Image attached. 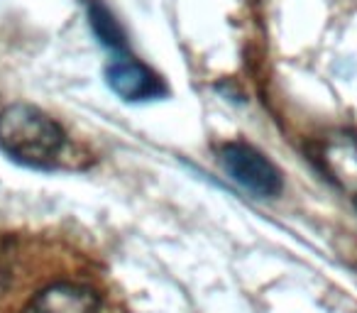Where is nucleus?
<instances>
[{
  "label": "nucleus",
  "instance_id": "f257e3e1",
  "mask_svg": "<svg viewBox=\"0 0 357 313\" xmlns=\"http://www.w3.org/2000/svg\"><path fill=\"white\" fill-rule=\"evenodd\" d=\"M103 313V293L89 272L64 274L54 269L40 272L35 279L17 274V264L0 254V313Z\"/></svg>",
  "mask_w": 357,
  "mask_h": 313
},
{
  "label": "nucleus",
  "instance_id": "f03ea898",
  "mask_svg": "<svg viewBox=\"0 0 357 313\" xmlns=\"http://www.w3.org/2000/svg\"><path fill=\"white\" fill-rule=\"evenodd\" d=\"M0 149L20 165L50 169L66 152V132L45 110L13 103L0 113Z\"/></svg>",
  "mask_w": 357,
  "mask_h": 313
},
{
  "label": "nucleus",
  "instance_id": "7ed1b4c3",
  "mask_svg": "<svg viewBox=\"0 0 357 313\" xmlns=\"http://www.w3.org/2000/svg\"><path fill=\"white\" fill-rule=\"evenodd\" d=\"M220 165L233 181L259 199H272L282 189V176L277 167L245 142H228L220 147Z\"/></svg>",
  "mask_w": 357,
  "mask_h": 313
},
{
  "label": "nucleus",
  "instance_id": "20e7f679",
  "mask_svg": "<svg viewBox=\"0 0 357 313\" xmlns=\"http://www.w3.org/2000/svg\"><path fill=\"white\" fill-rule=\"evenodd\" d=\"M105 81L125 100H152L164 93V84L152 69L130 56L113 59L105 66Z\"/></svg>",
  "mask_w": 357,
  "mask_h": 313
},
{
  "label": "nucleus",
  "instance_id": "39448f33",
  "mask_svg": "<svg viewBox=\"0 0 357 313\" xmlns=\"http://www.w3.org/2000/svg\"><path fill=\"white\" fill-rule=\"evenodd\" d=\"M323 169L357 199V135H337L321 149Z\"/></svg>",
  "mask_w": 357,
  "mask_h": 313
},
{
  "label": "nucleus",
  "instance_id": "423d86ee",
  "mask_svg": "<svg viewBox=\"0 0 357 313\" xmlns=\"http://www.w3.org/2000/svg\"><path fill=\"white\" fill-rule=\"evenodd\" d=\"M89 17H91V25H93L96 35L103 40V45L115 47V49H120V47L125 45L123 30H120V25L113 20V15H110L103 6H98V3H91Z\"/></svg>",
  "mask_w": 357,
  "mask_h": 313
},
{
  "label": "nucleus",
  "instance_id": "0eeeda50",
  "mask_svg": "<svg viewBox=\"0 0 357 313\" xmlns=\"http://www.w3.org/2000/svg\"><path fill=\"white\" fill-rule=\"evenodd\" d=\"M355 208H357V199H355Z\"/></svg>",
  "mask_w": 357,
  "mask_h": 313
}]
</instances>
